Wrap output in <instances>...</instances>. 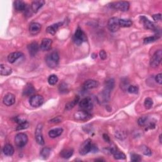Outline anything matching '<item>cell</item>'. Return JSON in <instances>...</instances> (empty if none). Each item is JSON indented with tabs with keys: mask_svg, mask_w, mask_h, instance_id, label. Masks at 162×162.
Returning <instances> with one entry per match:
<instances>
[{
	"mask_svg": "<svg viewBox=\"0 0 162 162\" xmlns=\"http://www.w3.org/2000/svg\"><path fill=\"white\" fill-rule=\"evenodd\" d=\"M62 24H63L62 22H58L55 24H53L49 27H48L46 29V31L48 33H49L51 35H55L58 29L60 28V27H61Z\"/></svg>",
	"mask_w": 162,
	"mask_h": 162,
	"instance_id": "obj_20",
	"label": "cell"
},
{
	"mask_svg": "<svg viewBox=\"0 0 162 162\" xmlns=\"http://www.w3.org/2000/svg\"><path fill=\"white\" fill-rule=\"evenodd\" d=\"M115 87V80L112 78L107 79L105 82V89L111 91Z\"/></svg>",
	"mask_w": 162,
	"mask_h": 162,
	"instance_id": "obj_28",
	"label": "cell"
},
{
	"mask_svg": "<svg viewBox=\"0 0 162 162\" xmlns=\"http://www.w3.org/2000/svg\"><path fill=\"white\" fill-rule=\"evenodd\" d=\"M100 85V83L98 81L95 80H86L84 84L83 87L85 89L88 90V89H92L98 88Z\"/></svg>",
	"mask_w": 162,
	"mask_h": 162,
	"instance_id": "obj_13",
	"label": "cell"
},
{
	"mask_svg": "<svg viewBox=\"0 0 162 162\" xmlns=\"http://www.w3.org/2000/svg\"><path fill=\"white\" fill-rule=\"evenodd\" d=\"M22 56H24V55H23V53L21 52L12 53L8 56V61L10 63H13Z\"/></svg>",
	"mask_w": 162,
	"mask_h": 162,
	"instance_id": "obj_18",
	"label": "cell"
},
{
	"mask_svg": "<svg viewBox=\"0 0 162 162\" xmlns=\"http://www.w3.org/2000/svg\"><path fill=\"white\" fill-rule=\"evenodd\" d=\"M61 121H62V118H60V117H56V118H54V119L51 120L50 122L58 123V122H60Z\"/></svg>",
	"mask_w": 162,
	"mask_h": 162,
	"instance_id": "obj_46",
	"label": "cell"
},
{
	"mask_svg": "<svg viewBox=\"0 0 162 162\" xmlns=\"http://www.w3.org/2000/svg\"><path fill=\"white\" fill-rule=\"evenodd\" d=\"M100 56L101 60H105L107 58V54L105 50H101L100 52Z\"/></svg>",
	"mask_w": 162,
	"mask_h": 162,
	"instance_id": "obj_43",
	"label": "cell"
},
{
	"mask_svg": "<svg viewBox=\"0 0 162 162\" xmlns=\"http://www.w3.org/2000/svg\"><path fill=\"white\" fill-rule=\"evenodd\" d=\"M42 127H43L42 124L39 123L36 127V132H35L36 140L37 143L40 145L45 144V140H44V138H43L42 133Z\"/></svg>",
	"mask_w": 162,
	"mask_h": 162,
	"instance_id": "obj_10",
	"label": "cell"
},
{
	"mask_svg": "<svg viewBox=\"0 0 162 162\" xmlns=\"http://www.w3.org/2000/svg\"><path fill=\"white\" fill-rule=\"evenodd\" d=\"M12 73V68L6 65L1 64L0 66V74L4 76H7Z\"/></svg>",
	"mask_w": 162,
	"mask_h": 162,
	"instance_id": "obj_22",
	"label": "cell"
},
{
	"mask_svg": "<svg viewBox=\"0 0 162 162\" xmlns=\"http://www.w3.org/2000/svg\"><path fill=\"white\" fill-rule=\"evenodd\" d=\"M159 38H160V36L158 35L148 37L144 39V44H149V43L156 41V40H158Z\"/></svg>",
	"mask_w": 162,
	"mask_h": 162,
	"instance_id": "obj_32",
	"label": "cell"
},
{
	"mask_svg": "<svg viewBox=\"0 0 162 162\" xmlns=\"http://www.w3.org/2000/svg\"><path fill=\"white\" fill-rule=\"evenodd\" d=\"M147 120H148V118L143 117L139 118L137 122L140 126H144L147 123Z\"/></svg>",
	"mask_w": 162,
	"mask_h": 162,
	"instance_id": "obj_41",
	"label": "cell"
},
{
	"mask_svg": "<svg viewBox=\"0 0 162 162\" xmlns=\"http://www.w3.org/2000/svg\"><path fill=\"white\" fill-rule=\"evenodd\" d=\"M74 118L75 119L79 121H85L88 120L89 118H91V115L89 113V112L86 111L84 110H80L78 111L76 113H75L74 114Z\"/></svg>",
	"mask_w": 162,
	"mask_h": 162,
	"instance_id": "obj_11",
	"label": "cell"
},
{
	"mask_svg": "<svg viewBox=\"0 0 162 162\" xmlns=\"http://www.w3.org/2000/svg\"><path fill=\"white\" fill-rule=\"evenodd\" d=\"M92 142L91 139H87L81 144L79 148V153L81 155H85L88 153L91 152V146H92Z\"/></svg>",
	"mask_w": 162,
	"mask_h": 162,
	"instance_id": "obj_9",
	"label": "cell"
},
{
	"mask_svg": "<svg viewBox=\"0 0 162 162\" xmlns=\"http://www.w3.org/2000/svg\"><path fill=\"white\" fill-rule=\"evenodd\" d=\"M48 83H49L50 85H55L58 81V78L56 75H54V74L51 75L50 76L48 77Z\"/></svg>",
	"mask_w": 162,
	"mask_h": 162,
	"instance_id": "obj_33",
	"label": "cell"
},
{
	"mask_svg": "<svg viewBox=\"0 0 162 162\" xmlns=\"http://www.w3.org/2000/svg\"><path fill=\"white\" fill-rule=\"evenodd\" d=\"M132 22L130 19H119L120 27H129L132 25Z\"/></svg>",
	"mask_w": 162,
	"mask_h": 162,
	"instance_id": "obj_29",
	"label": "cell"
},
{
	"mask_svg": "<svg viewBox=\"0 0 162 162\" xmlns=\"http://www.w3.org/2000/svg\"><path fill=\"white\" fill-rule=\"evenodd\" d=\"M45 1L43 0H37L34 1L31 4V10L32 12L37 13L39 9L45 4Z\"/></svg>",
	"mask_w": 162,
	"mask_h": 162,
	"instance_id": "obj_17",
	"label": "cell"
},
{
	"mask_svg": "<svg viewBox=\"0 0 162 162\" xmlns=\"http://www.w3.org/2000/svg\"><path fill=\"white\" fill-rule=\"evenodd\" d=\"M79 107L81 110L89 112L93 108V103L92 101L91 98L89 97H86L80 100L79 101Z\"/></svg>",
	"mask_w": 162,
	"mask_h": 162,
	"instance_id": "obj_4",
	"label": "cell"
},
{
	"mask_svg": "<svg viewBox=\"0 0 162 162\" xmlns=\"http://www.w3.org/2000/svg\"><path fill=\"white\" fill-rule=\"evenodd\" d=\"M59 60H60V57H59L58 53L56 51H52L48 54L45 58L47 65L51 68H55L58 66Z\"/></svg>",
	"mask_w": 162,
	"mask_h": 162,
	"instance_id": "obj_1",
	"label": "cell"
},
{
	"mask_svg": "<svg viewBox=\"0 0 162 162\" xmlns=\"http://www.w3.org/2000/svg\"><path fill=\"white\" fill-rule=\"evenodd\" d=\"M160 143H161V135H160Z\"/></svg>",
	"mask_w": 162,
	"mask_h": 162,
	"instance_id": "obj_48",
	"label": "cell"
},
{
	"mask_svg": "<svg viewBox=\"0 0 162 162\" xmlns=\"http://www.w3.org/2000/svg\"><path fill=\"white\" fill-rule=\"evenodd\" d=\"M113 155V156H114V158L116 160H124L126 158V156L125 154L121 152H118V151H117V152H115Z\"/></svg>",
	"mask_w": 162,
	"mask_h": 162,
	"instance_id": "obj_34",
	"label": "cell"
},
{
	"mask_svg": "<svg viewBox=\"0 0 162 162\" xmlns=\"http://www.w3.org/2000/svg\"><path fill=\"white\" fill-rule=\"evenodd\" d=\"M98 151V148L96 146V145L94 144H92L91 146V152H93V153H96Z\"/></svg>",
	"mask_w": 162,
	"mask_h": 162,
	"instance_id": "obj_45",
	"label": "cell"
},
{
	"mask_svg": "<svg viewBox=\"0 0 162 162\" xmlns=\"http://www.w3.org/2000/svg\"><path fill=\"white\" fill-rule=\"evenodd\" d=\"M73 41L77 45H82L84 42L87 41V36L80 27H78L75 31L73 37Z\"/></svg>",
	"mask_w": 162,
	"mask_h": 162,
	"instance_id": "obj_2",
	"label": "cell"
},
{
	"mask_svg": "<svg viewBox=\"0 0 162 162\" xmlns=\"http://www.w3.org/2000/svg\"><path fill=\"white\" fill-rule=\"evenodd\" d=\"M63 129L62 128H56L52 129V130L49 131V136L51 138H56L58 136H60V135L63 133Z\"/></svg>",
	"mask_w": 162,
	"mask_h": 162,
	"instance_id": "obj_26",
	"label": "cell"
},
{
	"mask_svg": "<svg viewBox=\"0 0 162 162\" xmlns=\"http://www.w3.org/2000/svg\"><path fill=\"white\" fill-rule=\"evenodd\" d=\"M26 7V4L22 1L17 0V1H15L14 2V8L16 10L19 11V12H24Z\"/></svg>",
	"mask_w": 162,
	"mask_h": 162,
	"instance_id": "obj_24",
	"label": "cell"
},
{
	"mask_svg": "<svg viewBox=\"0 0 162 162\" xmlns=\"http://www.w3.org/2000/svg\"><path fill=\"white\" fill-rule=\"evenodd\" d=\"M162 59V51L161 50L156 51L152 56L150 60V65L152 67L155 68L159 66Z\"/></svg>",
	"mask_w": 162,
	"mask_h": 162,
	"instance_id": "obj_5",
	"label": "cell"
},
{
	"mask_svg": "<svg viewBox=\"0 0 162 162\" xmlns=\"http://www.w3.org/2000/svg\"><path fill=\"white\" fill-rule=\"evenodd\" d=\"M153 104V100L150 98H146L144 101V106L146 109H150L152 107Z\"/></svg>",
	"mask_w": 162,
	"mask_h": 162,
	"instance_id": "obj_35",
	"label": "cell"
},
{
	"mask_svg": "<svg viewBox=\"0 0 162 162\" xmlns=\"http://www.w3.org/2000/svg\"><path fill=\"white\" fill-rule=\"evenodd\" d=\"M112 8L118 10L122 12H127L130 7V4L127 1H117L111 4Z\"/></svg>",
	"mask_w": 162,
	"mask_h": 162,
	"instance_id": "obj_6",
	"label": "cell"
},
{
	"mask_svg": "<svg viewBox=\"0 0 162 162\" xmlns=\"http://www.w3.org/2000/svg\"><path fill=\"white\" fill-rule=\"evenodd\" d=\"M119 25V19L117 17H112L109 19L108 22V28L110 31L112 32H115L120 29Z\"/></svg>",
	"mask_w": 162,
	"mask_h": 162,
	"instance_id": "obj_7",
	"label": "cell"
},
{
	"mask_svg": "<svg viewBox=\"0 0 162 162\" xmlns=\"http://www.w3.org/2000/svg\"><path fill=\"white\" fill-rule=\"evenodd\" d=\"M59 90H60V93H65L67 92H68V87L66 84L62 83L60 85V87H59Z\"/></svg>",
	"mask_w": 162,
	"mask_h": 162,
	"instance_id": "obj_40",
	"label": "cell"
},
{
	"mask_svg": "<svg viewBox=\"0 0 162 162\" xmlns=\"http://www.w3.org/2000/svg\"><path fill=\"white\" fill-rule=\"evenodd\" d=\"M29 103L32 107L38 108L44 103V98L41 95H34L30 98Z\"/></svg>",
	"mask_w": 162,
	"mask_h": 162,
	"instance_id": "obj_8",
	"label": "cell"
},
{
	"mask_svg": "<svg viewBox=\"0 0 162 162\" xmlns=\"http://www.w3.org/2000/svg\"><path fill=\"white\" fill-rule=\"evenodd\" d=\"M3 102L4 105L10 106L13 105L15 102V96L12 93H8L4 96L3 100Z\"/></svg>",
	"mask_w": 162,
	"mask_h": 162,
	"instance_id": "obj_12",
	"label": "cell"
},
{
	"mask_svg": "<svg viewBox=\"0 0 162 162\" xmlns=\"http://www.w3.org/2000/svg\"><path fill=\"white\" fill-rule=\"evenodd\" d=\"M155 80L156 82L161 85L162 84V74H159L156 75L155 77Z\"/></svg>",
	"mask_w": 162,
	"mask_h": 162,
	"instance_id": "obj_42",
	"label": "cell"
},
{
	"mask_svg": "<svg viewBox=\"0 0 162 162\" xmlns=\"http://www.w3.org/2000/svg\"><path fill=\"white\" fill-rule=\"evenodd\" d=\"M141 151L143 153L144 155L146 156H151L152 155V152L148 146H141Z\"/></svg>",
	"mask_w": 162,
	"mask_h": 162,
	"instance_id": "obj_38",
	"label": "cell"
},
{
	"mask_svg": "<svg viewBox=\"0 0 162 162\" xmlns=\"http://www.w3.org/2000/svg\"><path fill=\"white\" fill-rule=\"evenodd\" d=\"M96 161H105V160H103V159H97V160H96Z\"/></svg>",
	"mask_w": 162,
	"mask_h": 162,
	"instance_id": "obj_49",
	"label": "cell"
},
{
	"mask_svg": "<svg viewBox=\"0 0 162 162\" xmlns=\"http://www.w3.org/2000/svg\"><path fill=\"white\" fill-rule=\"evenodd\" d=\"M153 19L155 21H159L161 20V15L160 13L153 15Z\"/></svg>",
	"mask_w": 162,
	"mask_h": 162,
	"instance_id": "obj_44",
	"label": "cell"
},
{
	"mask_svg": "<svg viewBox=\"0 0 162 162\" xmlns=\"http://www.w3.org/2000/svg\"><path fill=\"white\" fill-rule=\"evenodd\" d=\"M74 153V150L71 148H67V149H64L60 153V155L64 159H68L71 158Z\"/></svg>",
	"mask_w": 162,
	"mask_h": 162,
	"instance_id": "obj_27",
	"label": "cell"
},
{
	"mask_svg": "<svg viewBox=\"0 0 162 162\" xmlns=\"http://www.w3.org/2000/svg\"><path fill=\"white\" fill-rule=\"evenodd\" d=\"M35 92V89L32 84L28 83L25 86L23 90V94L26 96H29L32 95Z\"/></svg>",
	"mask_w": 162,
	"mask_h": 162,
	"instance_id": "obj_23",
	"label": "cell"
},
{
	"mask_svg": "<svg viewBox=\"0 0 162 162\" xmlns=\"http://www.w3.org/2000/svg\"><path fill=\"white\" fill-rule=\"evenodd\" d=\"M28 142V137L24 133H19L15 136V143L19 148H23Z\"/></svg>",
	"mask_w": 162,
	"mask_h": 162,
	"instance_id": "obj_3",
	"label": "cell"
},
{
	"mask_svg": "<svg viewBox=\"0 0 162 162\" xmlns=\"http://www.w3.org/2000/svg\"><path fill=\"white\" fill-rule=\"evenodd\" d=\"M110 91L105 89L103 91L102 93L100 94V95L98 96L99 101L101 103L107 102L108 100L110 98Z\"/></svg>",
	"mask_w": 162,
	"mask_h": 162,
	"instance_id": "obj_21",
	"label": "cell"
},
{
	"mask_svg": "<svg viewBox=\"0 0 162 162\" xmlns=\"http://www.w3.org/2000/svg\"><path fill=\"white\" fill-rule=\"evenodd\" d=\"M41 30V25L37 22H32L29 26V32L32 36L37 35Z\"/></svg>",
	"mask_w": 162,
	"mask_h": 162,
	"instance_id": "obj_14",
	"label": "cell"
},
{
	"mask_svg": "<svg viewBox=\"0 0 162 162\" xmlns=\"http://www.w3.org/2000/svg\"><path fill=\"white\" fill-rule=\"evenodd\" d=\"M103 139H105V141L108 142V143H110V137L108 136V135L106 134H103Z\"/></svg>",
	"mask_w": 162,
	"mask_h": 162,
	"instance_id": "obj_47",
	"label": "cell"
},
{
	"mask_svg": "<svg viewBox=\"0 0 162 162\" xmlns=\"http://www.w3.org/2000/svg\"><path fill=\"white\" fill-rule=\"evenodd\" d=\"M3 152L6 156H12L14 153V148L13 146L10 144H5L3 149Z\"/></svg>",
	"mask_w": 162,
	"mask_h": 162,
	"instance_id": "obj_25",
	"label": "cell"
},
{
	"mask_svg": "<svg viewBox=\"0 0 162 162\" xmlns=\"http://www.w3.org/2000/svg\"><path fill=\"white\" fill-rule=\"evenodd\" d=\"M27 49L29 51V53L31 56H34L39 51V46L36 42H31L27 46Z\"/></svg>",
	"mask_w": 162,
	"mask_h": 162,
	"instance_id": "obj_16",
	"label": "cell"
},
{
	"mask_svg": "<svg viewBox=\"0 0 162 162\" xmlns=\"http://www.w3.org/2000/svg\"><path fill=\"white\" fill-rule=\"evenodd\" d=\"M29 126V122L27 121H24L23 122H22L19 124L18 127H17V131H21V130H24V129H25L27 128H28Z\"/></svg>",
	"mask_w": 162,
	"mask_h": 162,
	"instance_id": "obj_36",
	"label": "cell"
},
{
	"mask_svg": "<svg viewBox=\"0 0 162 162\" xmlns=\"http://www.w3.org/2000/svg\"><path fill=\"white\" fill-rule=\"evenodd\" d=\"M127 91L131 94H137L139 88L136 85H129L127 88Z\"/></svg>",
	"mask_w": 162,
	"mask_h": 162,
	"instance_id": "obj_37",
	"label": "cell"
},
{
	"mask_svg": "<svg viewBox=\"0 0 162 162\" xmlns=\"http://www.w3.org/2000/svg\"><path fill=\"white\" fill-rule=\"evenodd\" d=\"M50 153H51V149L48 147H45L41 149L40 155L43 158L46 159L47 158L49 157Z\"/></svg>",
	"mask_w": 162,
	"mask_h": 162,
	"instance_id": "obj_31",
	"label": "cell"
},
{
	"mask_svg": "<svg viewBox=\"0 0 162 162\" xmlns=\"http://www.w3.org/2000/svg\"><path fill=\"white\" fill-rule=\"evenodd\" d=\"M79 101V97L78 96H77L75 98H74V100L73 101H72L71 102H69L68 103L65 105V109L67 110H71L72 108L76 105L77 104V103Z\"/></svg>",
	"mask_w": 162,
	"mask_h": 162,
	"instance_id": "obj_30",
	"label": "cell"
},
{
	"mask_svg": "<svg viewBox=\"0 0 162 162\" xmlns=\"http://www.w3.org/2000/svg\"><path fill=\"white\" fill-rule=\"evenodd\" d=\"M52 40L49 39V38H45L43 39L41 41V45H40V48L41 50L46 51H49L51 48V45H52Z\"/></svg>",
	"mask_w": 162,
	"mask_h": 162,
	"instance_id": "obj_15",
	"label": "cell"
},
{
	"mask_svg": "<svg viewBox=\"0 0 162 162\" xmlns=\"http://www.w3.org/2000/svg\"><path fill=\"white\" fill-rule=\"evenodd\" d=\"M141 160H142L141 156H140L139 155L135 154V153H132L131 155V160H132V161L138 162V161H141Z\"/></svg>",
	"mask_w": 162,
	"mask_h": 162,
	"instance_id": "obj_39",
	"label": "cell"
},
{
	"mask_svg": "<svg viewBox=\"0 0 162 162\" xmlns=\"http://www.w3.org/2000/svg\"><path fill=\"white\" fill-rule=\"evenodd\" d=\"M140 19H141L142 22H143L144 27L146 29L153 30H155L156 29V27H155V25L153 24V23H152V22H151L146 17H144V16H142V17H140Z\"/></svg>",
	"mask_w": 162,
	"mask_h": 162,
	"instance_id": "obj_19",
	"label": "cell"
}]
</instances>
